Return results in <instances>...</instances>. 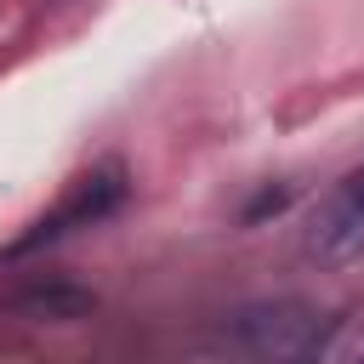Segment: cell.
I'll return each instance as SVG.
<instances>
[{
  "label": "cell",
  "instance_id": "1",
  "mask_svg": "<svg viewBox=\"0 0 364 364\" xmlns=\"http://www.w3.org/2000/svg\"><path fill=\"white\" fill-rule=\"evenodd\" d=\"M364 250V171L341 176L307 216V256L318 267H341Z\"/></svg>",
  "mask_w": 364,
  "mask_h": 364
},
{
  "label": "cell",
  "instance_id": "2",
  "mask_svg": "<svg viewBox=\"0 0 364 364\" xmlns=\"http://www.w3.org/2000/svg\"><path fill=\"white\" fill-rule=\"evenodd\" d=\"M119 199H125V171H119V165H102V171H91V176H80V182L68 188V199H63L51 216H40V222H34V228L11 245V256L40 250V245H51V239H63V233H74V228L102 222Z\"/></svg>",
  "mask_w": 364,
  "mask_h": 364
},
{
  "label": "cell",
  "instance_id": "3",
  "mask_svg": "<svg viewBox=\"0 0 364 364\" xmlns=\"http://www.w3.org/2000/svg\"><path fill=\"white\" fill-rule=\"evenodd\" d=\"M17 313H28V318H80L85 307H91V296L85 290H28V296H17L11 301Z\"/></svg>",
  "mask_w": 364,
  "mask_h": 364
}]
</instances>
